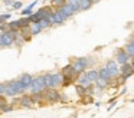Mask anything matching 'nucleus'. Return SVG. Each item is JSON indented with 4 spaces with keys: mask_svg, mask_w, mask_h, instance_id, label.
I'll list each match as a JSON object with an SVG mask.
<instances>
[{
    "mask_svg": "<svg viewBox=\"0 0 134 118\" xmlns=\"http://www.w3.org/2000/svg\"><path fill=\"white\" fill-rule=\"evenodd\" d=\"M36 4H38V0H33V2L30 3V4H27L25 9H22V16H23V17L30 16V14L33 13V7H35Z\"/></svg>",
    "mask_w": 134,
    "mask_h": 118,
    "instance_id": "nucleus-17",
    "label": "nucleus"
},
{
    "mask_svg": "<svg viewBox=\"0 0 134 118\" xmlns=\"http://www.w3.org/2000/svg\"><path fill=\"white\" fill-rule=\"evenodd\" d=\"M22 7H23V3H22V0H15V3L12 4V10H20Z\"/></svg>",
    "mask_w": 134,
    "mask_h": 118,
    "instance_id": "nucleus-30",
    "label": "nucleus"
},
{
    "mask_svg": "<svg viewBox=\"0 0 134 118\" xmlns=\"http://www.w3.org/2000/svg\"><path fill=\"white\" fill-rule=\"evenodd\" d=\"M74 82H76L75 78H72V76H64V79H62V86H64V88H66V86L72 85Z\"/></svg>",
    "mask_w": 134,
    "mask_h": 118,
    "instance_id": "nucleus-25",
    "label": "nucleus"
},
{
    "mask_svg": "<svg viewBox=\"0 0 134 118\" xmlns=\"http://www.w3.org/2000/svg\"><path fill=\"white\" fill-rule=\"evenodd\" d=\"M110 83L111 82H108V81H105V79H97L95 82H94V85H95V88H98V89H101V91H104V89H107L108 86H110Z\"/></svg>",
    "mask_w": 134,
    "mask_h": 118,
    "instance_id": "nucleus-18",
    "label": "nucleus"
},
{
    "mask_svg": "<svg viewBox=\"0 0 134 118\" xmlns=\"http://www.w3.org/2000/svg\"><path fill=\"white\" fill-rule=\"evenodd\" d=\"M88 75V78H90L91 82H95L97 79H98V69H88V71H85Z\"/></svg>",
    "mask_w": 134,
    "mask_h": 118,
    "instance_id": "nucleus-20",
    "label": "nucleus"
},
{
    "mask_svg": "<svg viewBox=\"0 0 134 118\" xmlns=\"http://www.w3.org/2000/svg\"><path fill=\"white\" fill-rule=\"evenodd\" d=\"M61 74L64 75V76H72V78H78V74H76L75 71H74L72 68V63H68V65H65L64 68L61 69Z\"/></svg>",
    "mask_w": 134,
    "mask_h": 118,
    "instance_id": "nucleus-12",
    "label": "nucleus"
},
{
    "mask_svg": "<svg viewBox=\"0 0 134 118\" xmlns=\"http://www.w3.org/2000/svg\"><path fill=\"white\" fill-rule=\"evenodd\" d=\"M43 81L46 83V88H56L59 89L62 86V79H64V75L61 74V71L58 72H45L42 74Z\"/></svg>",
    "mask_w": 134,
    "mask_h": 118,
    "instance_id": "nucleus-2",
    "label": "nucleus"
},
{
    "mask_svg": "<svg viewBox=\"0 0 134 118\" xmlns=\"http://www.w3.org/2000/svg\"><path fill=\"white\" fill-rule=\"evenodd\" d=\"M18 79L20 81V83L25 86V88H26V92H27V88H29L30 82H32V79H33V76L30 74H27V72H25V74H22Z\"/></svg>",
    "mask_w": 134,
    "mask_h": 118,
    "instance_id": "nucleus-13",
    "label": "nucleus"
},
{
    "mask_svg": "<svg viewBox=\"0 0 134 118\" xmlns=\"http://www.w3.org/2000/svg\"><path fill=\"white\" fill-rule=\"evenodd\" d=\"M124 50L127 52V55H128L130 58H133V56H134V43H133V42H127V43L124 45Z\"/></svg>",
    "mask_w": 134,
    "mask_h": 118,
    "instance_id": "nucleus-22",
    "label": "nucleus"
},
{
    "mask_svg": "<svg viewBox=\"0 0 134 118\" xmlns=\"http://www.w3.org/2000/svg\"><path fill=\"white\" fill-rule=\"evenodd\" d=\"M43 98L46 104H58L61 102V92L56 88H46L43 91Z\"/></svg>",
    "mask_w": 134,
    "mask_h": 118,
    "instance_id": "nucleus-5",
    "label": "nucleus"
},
{
    "mask_svg": "<svg viewBox=\"0 0 134 118\" xmlns=\"http://www.w3.org/2000/svg\"><path fill=\"white\" fill-rule=\"evenodd\" d=\"M18 23H19V29H22V27H29L32 23L29 22V19L27 17H23L22 16L20 19H18Z\"/></svg>",
    "mask_w": 134,
    "mask_h": 118,
    "instance_id": "nucleus-24",
    "label": "nucleus"
},
{
    "mask_svg": "<svg viewBox=\"0 0 134 118\" xmlns=\"http://www.w3.org/2000/svg\"><path fill=\"white\" fill-rule=\"evenodd\" d=\"M125 92H127V88H122V89H121V92H120V94L122 95V94H125Z\"/></svg>",
    "mask_w": 134,
    "mask_h": 118,
    "instance_id": "nucleus-37",
    "label": "nucleus"
},
{
    "mask_svg": "<svg viewBox=\"0 0 134 118\" xmlns=\"http://www.w3.org/2000/svg\"><path fill=\"white\" fill-rule=\"evenodd\" d=\"M130 59H131V58L127 55V52L124 50V48H120V49H117V50H115V62L118 63L120 66L124 65V63H128V62H130Z\"/></svg>",
    "mask_w": 134,
    "mask_h": 118,
    "instance_id": "nucleus-8",
    "label": "nucleus"
},
{
    "mask_svg": "<svg viewBox=\"0 0 134 118\" xmlns=\"http://www.w3.org/2000/svg\"><path fill=\"white\" fill-rule=\"evenodd\" d=\"M71 63H72L74 71L79 75V74H82V72H85L91 65H92L94 59H91V58H88V56H81V58H75Z\"/></svg>",
    "mask_w": 134,
    "mask_h": 118,
    "instance_id": "nucleus-3",
    "label": "nucleus"
},
{
    "mask_svg": "<svg viewBox=\"0 0 134 118\" xmlns=\"http://www.w3.org/2000/svg\"><path fill=\"white\" fill-rule=\"evenodd\" d=\"M46 89V83L43 81V76L42 74L33 76L32 82H30L29 88H27V94H38V92H43Z\"/></svg>",
    "mask_w": 134,
    "mask_h": 118,
    "instance_id": "nucleus-4",
    "label": "nucleus"
},
{
    "mask_svg": "<svg viewBox=\"0 0 134 118\" xmlns=\"http://www.w3.org/2000/svg\"><path fill=\"white\" fill-rule=\"evenodd\" d=\"M75 91H76V94H78L79 97H84V95H87V92H85V86L79 85V83H76V86H75Z\"/></svg>",
    "mask_w": 134,
    "mask_h": 118,
    "instance_id": "nucleus-28",
    "label": "nucleus"
},
{
    "mask_svg": "<svg viewBox=\"0 0 134 118\" xmlns=\"http://www.w3.org/2000/svg\"><path fill=\"white\" fill-rule=\"evenodd\" d=\"M51 6H52L53 9H59V7H62L64 4H66V0H51V3H49Z\"/></svg>",
    "mask_w": 134,
    "mask_h": 118,
    "instance_id": "nucleus-26",
    "label": "nucleus"
},
{
    "mask_svg": "<svg viewBox=\"0 0 134 118\" xmlns=\"http://www.w3.org/2000/svg\"><path fill=\"white\" fill-rule=\"evenodd\" d=\"M42 32L41 26H39V23H32L30 25V35L32 36H36V35H39Z\"/></svg>",
    "mask_w": 134,
    "mask_h": 118,
    "instance_id": "nucleus-23",
    "label": "nucleus"
},
{
    "mask_svg": "<svg viewBox=\"0 0 134 118\" xmlns=\"http://www.w3.org/2000/svg\"><path fill=\"white\" fill-rule=\"evenodd\" d=\"M13 109H15V106H13V105H10V104H6L3 108L0 109V112H2V114H6V112H12Z\"/></svg>",
    "mask_w": 134,
    "mask_h": 118,
    "instance_id": "nucleus-31",
    "label": "nucleus"
},
{
    "mask_svg": "<svg viewBox=\"0 0 134 118\" xmlns=\"http://www.w3.org/2000/svg\"><path fill=\"white\" fill-rule=\"evenodd\" d=\"M12 37H13V46H23L25 43H26L23 39V36H22L19 32H13Z\"/></svg>",
    "mask_w": 134,
    "mask_h": 118,
    "instance_id": "nucleus-15",
    "label": "nucleus"
},
{
    "mask_svg": "<svg viewBox=\"0 0 134 118\" xmlns=\"http://www.w3.org/2000/svg\"><path fill=\"white\" fill-rule=\"evenodd\" d=\"M92 6H94V3L91 0H79V12L90 10Z\"/></svg>",
    "mask_w": 134,
    "mask_h": 118,
    "instance_id": "nucleus-19",
    "label": "nucleus"
},
{
    "mask_svg": "<svg viewBox=\"0 0 134 118\" xmlns=\"http://www.w3.org/2000/svg\"><path fill=\"white\" fill-rule=\"evenodd\" d=\"M13 3H15V0H3V4L4 6H10V7H12Z\"/></svg>",
    "mask_w": 134,
    "mask_h": 118,
    "instance_id": "nucleus-34",
    "label": "nucleus"
},
{
    "mask_svg": "<svg viewBox=\"0 0 134 118\" xmlns=\"http://www.w3.org/2000/svg\"><path fill=\"white\" fill-rule=\"evenodd\" d=\"M66 3L76 12V13L79 12V0H66Z\"/></svg>",
    "mask_w": 134,
    "mask_h": 118,
    "instance_id": "nucleus-27",
    "label": "nucleus"
},
{
    "mask_svg": "<svg viewBox=\"0 0 134 118\" xmlns=\"http://www.w3.org/2000/svg\"><path fill=\"white\" fill-rule=\"evenodd\" d=\"M104 66L108 69V72H110L111 79H117V78L120 76V66H118V63L115 62V59H108Z\"/></svg>",
    "mask_w": 134,
    "mask_h": 118,
    "instance_id": "nucleus-6",
    "label": "nucleus"
},
{
    "mask_svg": "<svg viewBox=\"0 0 134 118\" xmlns=\"http://www.w3.org/2000/svg\"><path fill=\"white\" fill-rule=\"evenodd\" d=\"M76 83H79V85H82V86H88V85H91L92 82L90 81L87 72H82V74H79L78 78H76Z\"/></svg>",
    "mask_w": 134,
    "mask_h": 118,
    "instance_id": "nucleus-14",
    "label": "nucleus"
},
{
    "mask_svg": "<svg viewBox=\"0 0 134 118\" xmlns=\"http://www.w3.org/2000/svg\"><path fill=\"white\" fill-rule=\"evenodd\" d=\"M6 30V23H0V33Z\"/></svg>",
    "mask_w": 134,
    "mask_h": 118,
    "instance_id": "nucleus-36",
    "label": "nucleus"
},
{
    "mask_svg": "<svg viewBox=\"0 0 134 118\" xmlns=\"http://www.w3.org/2000/svg\"><path fill=\"white\" fill-rule=\"evenodd\" d=\"M6 104H9V102H7V97H4V95H0V109L3 108Z\"/></svg>",
    "mask_w": 134,
    "mask_h": 118,
    "instance_id": "nucleus-33",
    "label": "nucleus"
},
{
    "mask_svg": "<svg viewBox=\"0 0 134 118\" xmlns=\"http://www.w3.org/2000/svg\"><path fill=\"white\" fill-rule=\"evenodd\" d=\"M56 10H58V12H59V13H61V16H62V17H64V19H65V20H68V19H71V17H72V16H74V14H76V12H75V10H74V9H72V7H71V6H69V4H68V3H66V4H64V6H62V7H59V9H56Z\"/></svg>",
    "mask_w": 134,
    "mask_h": 118,
    "instance_id": "nucleus-10",
    "label": "nucleus"
},
{
    "mask_svg": "<svg viewBox=\"0 0 134 118\" xmlns=\"http://www.w3.org/2000/svg\"><path fill=\"white\" fill-rule=\"evenodd\" d=\"M92 95H84V97H81V102L84 104V105H87V104H92Z\"/></svg>",
    "mask_w": 134,
    "mask_h": 118,
    "instance_id": "nucleus-29",
    "label": "nucleus"
},
{
    "mask_svg": "<svg viewBox=\"0 0 134 118\" xmlns=\"http://www.w3.org/2000/svg\"><path fill=\"white\" fill-rule=\"evenodd\" d=\"M120 75H121L124 79H128L130 76H133V75H134V69H133V66H131L130 62L120 66Z\"/></svg>",
    "mask_w": 134,
    "mask_h": 118,
    "instance_id": "nucleus-11",
    "label": "nucleus"
},
{
    "mask_svg": "<svg viewBox=\"0 0 134 118\" xmlns=\"http://www.w3.org/2000/svg\"><path fill=\"white\" fill-rule=\"evenodd\" d=\"M98 78L99 79H105V81H108V82H111V75H110V72H108V69L105 68V66H101V68L98 69Z\"/></svg>",
    "mask_w": 134,
    "mask_h": 118,
    "instance_id": "nucleus-16",
    "label": "nucleus"
},
{
    "mask_svg": "<svg viewBox=\"0 0 134 118\" xmlns=\"http://www.w3.org/2000/svg\"><path fill=\"white\" fill-rule=\"evenodd\" d=\"M131 102H133V104H134V99H131Z\"/></svg>",
    "mask_w": 134,
    "mask_h": 118,
    "instance_id": "nucleus-38",
    "label": "nucleus"
},
{
    "mask_svg": "<svg viewBox=\"0 0 134 118\" xmlns=\"http://www.w3.org/2000/svg\"><path fill=\"white\" fill-rule=\"evenodd\" d=\"M133 36H134V33H133Z\"/></svg>",
    "mask_w": 134,
    "mask_h": 118,
    "instance_id": "nucleus-39",
    "label": "nucleus"
},
{
    "mask_svg": "<svg viewBox=\"0 0 134 118\" xmlns=\"http://www.w3.org/2000/svg\"><path fill=\"white\" fill-rule=\"evenodd\" d=\"M39 26H41L42 32L46 30V29H51V27H52V25H51V22H49V19H48V17H42V19L39 20Z\"/></svg>",
    "mask_w": 134,
    "mask_h": 118,
    "instance_id": "nucleus-21",
    "label": "nucleus"
},
{
    "mask_svg": "<svg viewBox=\"0 0 134 118\" xmlns=\"http://www.w3.org/2000/svg\"><path fill=\"white\" fill-rule=\"evenodd\" d=\"M18 104L22 106V108H32V106L35 105V101H33L32 95L25 92V94H22L20 97H19Z\"/></svg>",
    "mask_w": 134,
    "mask_h": 118,
    "instance_id": "nucleus-7",
    "label": "nucleus"
},
{
    "mask_svg": "<svg viewBox=\"0 0 134 118\" xmlns=\"http://www.w3.org/2000/svg\"><path fill=\"white\" fill-rule=\"evenodd\" d=\"M0 95H4V82H0Z\"/></svg>",
    "mask_w": 134,
    "mask_h": 118,
    "instance_id": "nucleus-35",
    "label": "nucleus"
},
{
    "mask_svg": "<svg viewBox=\"0 0 134 118\" xmlns=\"http://www.w3.org/2000/svg\"><path fill=\"white\" fill-rule=\"evenodd\" d=\"M48 19H49V22H51V25H52V27L53 26H61V25H64L66 20L64 19V17L61 16V13H59L58 10H53L52 13L48 16Z\"/></svg>",
    "mask_w": 134,
    "mask_h": 118,
    "instance_id": "nucleus-9",
    "label": "nucleus"
},
{
    "mask_svg": "<svg viewBox=\"0 0 134 118\" xmlns=\"http://www.w3.org/2000/svg\"><path fill=\"white\" fill-rule=\"evenodd\" d=\"M10 19H12V12H10V13H3V14H0V20H2V22H4V23H7Z\"/></svg>",
    "mask_w": 134,
    "mask_h": 118,
    "instance_id": "nucleus-32",
    "label": "nucleus"
},
{
    "mask_svg": "<svg viewBox=\"0 0 134 118\" xmlns=\"http://www.w3.org/2000/svg\"><path fill=\"white\" fill-rule=\"evenodd\" d=\"M26 92V88L20 83L19 79H12L4 82V97L7 98H15L18 95H22Z\"/></svg>",
    "mask_w": 134,
    "mask_h": 118,
    "instance_id": "nucleus-1",
    "label": "nucleus"
}]
</instances>
